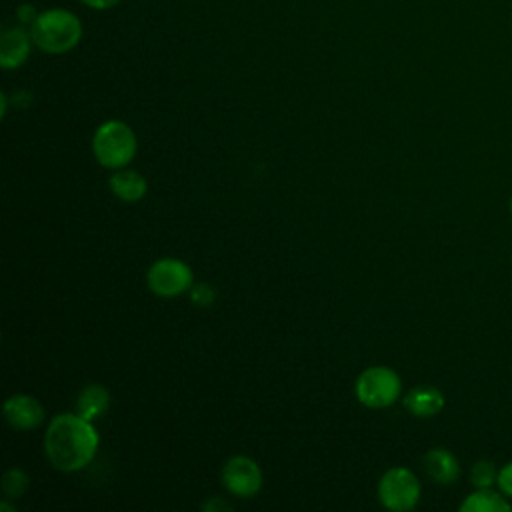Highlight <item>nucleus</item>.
Wrapping results in <instances>:
<instances>
[{"label": "nucleus", "instance_id": "obj_1", "mask_svg": "<svg viewBox=\"0 0 512 512\" xmlns=\"http://www.w3.org/2000/svg\"><path fill=\"white\" fill-rule=\"evenodd\" d=\"M98 432L90 420L76 414H56L44 434V452L62 472L84 468L98 450Z\"/></svg>", "mask_w": 512, "mask_h": 512}, {"label": "nucleus", "instance_id": "obj_2", "mask_svg": "<svg viewBox=\"0 0 512 512\" xmlns=\"http://www.w3.org/2000/svg\"><path fill=\"white\" fill-rule=\"evenodd\" d=\"M30 36L42 52L64 54L78 46L82 38V22L70 10L50 8L34 16Z\"/></svg>", "mask_w": 512, "mask_h": 512}, {"label": "nucleus", "instance_id": "obj_3", "mask_svg": "<svg viewBox=\"0 0 512 512\" xmlns=\"http://www.w3.org/2000/svg\"><path fill=\"white\" fill-rule=\"evenodd\" d=\"M96 160L106 168H124L136 154V136L122 120L100 124L92 138Z\"/></svg>", "mask_w": 512, "mask_h": 512}, {"label": "nucleus", "instance_id": "obj_4", "mask_svg": "<svg viewBox=\"0 0 512 512\" xmlns=\"http://www.w3.org/2000/svg\"><path fill=\"white\" fill-rule=\"evenodd\" d=\"M422 486L416 474L408 468H390L378 482L380 504L394 512L412 510L420 502Z\"/></svg>", "mask_w": 512, "mask_h": 512}, {"label": "nucleus", "instance_id": "obj_5", "mask_svg": "<svg viewBox=\"0 0 512 512\" xmlns=\"http://www.w3.org/2000/svg\"><path fill=\"white\" fill-rule=\"evenodd\" d=\"M402 390L400 376L388 366H372L356 380V396L364 406L386 408L392 406Z\"/></svg>", "mask_w": 512, "mask_h": 512}, {"label": "nucleus", "instance_id": "obj_6", "mask_svg": "<svg viewBox=\"0 0 512 512\" xmlns=\"http://www.w3.org/2000/svg\"><path fill=\"white\" fill-rule=\"evenodd\" d=\"M148 288L162 298H172L192 286V270L176 258H160L148 270Z\"/></svg>", "mask_w": 512, "mask_h": 512}, {"label": "nucleus", "instance_id": "obj_7", "mask_svg": "<svg viewBox=\"0 0 512 512\" xmlns=\"http://www.w3.org/2000/svg\"><path fill=\"white\" fill-rule=\"evenodd\" d=\"M222 484L228 488V492L250 498L262 486V470L248 456H232L222 468Z\"/></svg>", "mask_w": 512, "mask_h": 512}, {"label": "nucleus", "instance_id": "obj_8", "mask_svg": "<svg viewBox=\"0 0 512 512\" xmlns=\"http://www.w3.org/2000/svg\"><path fill=\"white\" fill-rule=\"evenodd\" d=\"M4 416L16 430H30L42 424L44 408L30 394H14L4 402Z\"/></svg>", "mask_w": 512, "mask_h": 512}, {"label": "nucleus", "instance_id": "obj_9", "mask_svg": "<svg viewBox=\"0 0 512 512\" xmlns=\"http://www.w3.org/2000/svg\"><path fill=\"white\" fill-rule=\"evenodd\" d=\"M422 466H424V472L430 480H434L436 484L440 486H448V484H454L460 476V462L458 458L442 448V446H436V448H430L424 458H422Z\"/></svg>", "mask_w": 512, "mask_h": 512}, {"label": "nucleus", "instance_id": "obj_10", "mask_svg": "<svg viewBox=\"0 0 512 512\" xmlns=\"http://www.w3.org/2000/svg\"><path fill=\"white\" fill-rule=\"evenodd\" d=\"M32 36L22 28H8L0 36V64L2 68H18L30 54Z\"/></svg>", "mask_w": 512, "mask_h": 512}, {"label": "nucleus", "instance_id": "obj_11", "mask_svg": "<svg viewBox=\"0 0 512 512\" xmlns=\"http://www.w3.org/2000/svg\"><path fill=\"white\" fill-rule=\"evenodd\" d=\"M404 408L416 418H432L444 408V394L436 386H414L404 396Z\"/></svg>", "mask_w": 512, "mask_h": 512}, {"label": "nucleus", "instance_id": "obj_12", "mask_svg": "<svg viewBox=\"0 0 512 512\" xmlns=\"http://www.w3.org/2000/svg\"><path fill=\"white\" fill-rule=\"evenodd\" d=\"M460 512H510L512 500L498 488H474L458 506Z\"/></svg>", "mask_w": 512, "mask_h": 512}, {"label": "nucleus", "instance_id": "obj_13", "mask_svg": "<svg viewBox=\"0 0 512 512\" xmlns=\"http://www.w3.org/2000/svg\"><path fill=\"white\" fill-rule=\"evenodd\" d=\"M108 186L124 202H138L148 190L144 176H140L136 170H118L110 176Z\"/></svg>", "mask_w": 512, "mask_h": 512}, {"label": "nucleus", "instance_id": "obj_14", "mask_svg": "<svg viewBox=\"0 0 512 512\" xmlns=\"http://www.w3.org/2000/svg\"><path fill=\"white\" fill-rule=\"evenodd\" d=\"M110 406V394L100 384H88L76 400V412L86 420H98Z\"/></svg>", "mask_w": 512, "mask_h": 512}, {"label": "nucleus", "instance_id": "obj_15", "mask_svg": "<svg viewBox=\"0 0 512 512\" xmlns=\"http://www.w3.org/2000/svg\"><path fill=\"white\" fill-rule=\"evenodd\" d=\"M498 478V468L492 460H476L470 468V484L474 488H494Z\"/></svg>", "mask_w": 512, "mask_h": 512}, {"label": "nucleus", "instance_id": "obj_16", "mask_svg": "<svg viewBox=\"0 0 512 512\" xmlns=\"http://www.w3.org/2000/svg\"><path fill=\"white\" fill-rule=\"evenodd\" d=\"M30 486V478L22 468H10L2 476V490L6 498H20Z\"/></svg>", "mask_w": 512, "mask_h": 512}, {"label": "nucleus", "instance_id": "obj_17", "mask_svg": "<svg viewBox=\"0 0 512 512\" xmlns=\"http://www.w3.org/2000/svg\"><path fill=\"white\" fill-rule=\"evenodd\" d=\"M190 298L198 306H210L214 302V298H216V292H214V288L210 284H196L190 290Z\"/></svg>", "mask_w": 512, "mask_h": 512}, {"label": "nucleus", "instance_id": "obj_18", "mask_svg": "<svg viewBox=\"0 0 512 512\" xmlns=\"http://www.w3.org/2000/svg\"><path fill=\"white\" fill-rule=\"evenodd\" d=\"M496 488L512 500V460L502 464L498 468V478H496Z\"/></svg>", "mask_w": 512, "mask_h": 512}, {"label": "nucleus", "instance_id": "obj_19", "mask_svg": "<svg viewBox=\"0 0 512 512\" xmlns=\"http://www.w3.org/2000/svg\"><path fill=\"white\" fill-rule=\"evenodd\" d=\"M80 2L94 10H108V8H114L120 0H80Z\"/></svg>", "mask_w": 512, "mask_h": 512}, {"label": "nucleus", "instance_id": "obj_20", "mask_svg": "<svg viewBox=\"0 0 512 512\" xmlns=\"http://www.w3.org/2000/svg\"><path fill=\"white\" fill-rule=\"evenodd\" d=\"M202 508H204V510H208V512H212V510H230L232 506H230L228 502L220 500V498H212V500L204 502V504H202Z\"/></svg>", "mask_w": 512, "mask_h": 512}, {"label": "nucleus", "instance_id": "obj_21", "mask_svg": "<svg viewBox=\"0 0 512 512\" xmlns=\"http://www.w3.org/2000/svg\"><path fill=\"white\" fill-rule=\"evenodd\" d=\"M508 208H510V214H512V196H510V202H508Z\"/></svg>", "mask_w": 512, "mask_h": 512}]
</instances>
